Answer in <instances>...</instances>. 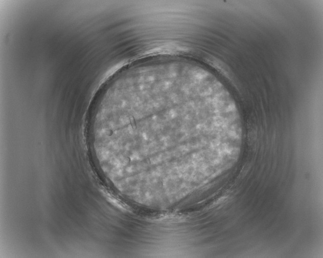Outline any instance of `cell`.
Here are the masks:
<instances>
[{"label":"cell","instance_id":"1","mask_svg":"<svg viewBox=\"0 0 323 258\" xmlns=\"http://www.w3.org/2000/svg\"><path fill=\"white\" fill-rule=\"evenodd\" d=\"M190 96L166 79L109 81L95 104L90 124L94 152L105 170L127 178L181 169Z\"/></svg>","mask_w":323,"mask_h":258}]
</instances>
